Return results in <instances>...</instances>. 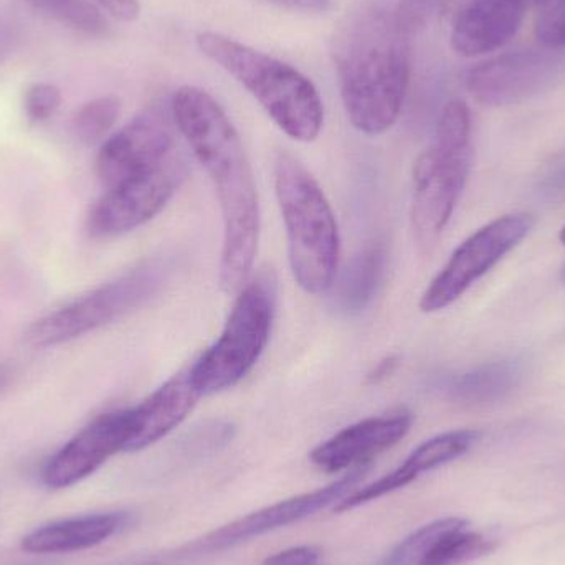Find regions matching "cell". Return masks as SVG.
<instances>
[{"label": "cell", "instance_id": "28", "mask_svg": "<svg viewBox=\"0 0 565 565\" xmlns=\"http://www.w3.org/2000/svg\"><path fill=\"white\" fill-rule=\"evenodd\" d=\"M537 189L547 199L565 198V152L544 169Z\"/></svg>", "mask_w": 565, "mask_h": 565}, {"label": "cell", "instance_id": "13", "mask_svg": "<svg viewBox=\"0 0 565 565\" xmlns=\"http://www.w3.org/2000/svg\"><path fill=\"white\" fill-rule=\"evenodd\" d=\"M129 435L131 408L99 415L46 461L42 471L43 484L50 490H63L79 483L109 458L126 451Z\"/></svg>", "mask_w": 565, "mask_h": 565}, {"label": "cell", "instance_id": "18", "mask_svg": "<svg viewBox=\"0 0 565 565\" xmlns=\"http://www.w3.org/2000/svg\"><path fill=\"white\" fill-rule=\"evenodd\" d=\"M128 523L122 513L89 514L46 524L23 537L29 554H66L92 550L111 540Z\"/></svg>", "mask_w": 565, "mask_h": 565}, {"label": "cell", "instance_id": "21", "mask_svg": "<svg viewBox=\"0 0 565 565\" xmlns=\"http://www.w3.org/2000/svg\"><path fill=\"white\" fill-rule=\"evenodd\" d=\"M498 541L480 531L470 530L465 521L445 534L418 565H465L493 553Z\"/></svg>", "mask_w": 565, "mask_h": 565}, {"label": "cell", "instance_id": "36", "mask_svg": "<svg viewBox=\"0 0 565 565\" xmlns=\"http://www.w3.org/2000/svg\"><path fill=\"white\" fill-rule=\"evenodd\" d=\"M550 3H563V6H565V0H550L546 6H550Z\"/></svg>", "mask_w": 565, "mask_h": 565}, {"label": "cell", "instance_id": "24", "mask_svg": "<svg viewBox=\"0 0 565 565\" xmlns=\"http://www.w3.org/2000/svg\"><path fill=\"white\" fill-rule=\"evenodd\" d=\"M119 113L121 102L116 96L93 99L76 113L73 131L83 145L95 146L105 142L106 136L118 121Z\"/></svg>", "mask_w": 565, "mask_h": 565}, {"label": "cell", "instance_id": "34", "mask_svg": "<svg viewBox=\"0 0 565 565\" xmlns=\"http://www.w3.org/2000/svg\"><path fill=\"white\" fill-rule=\"evenodd\" d=\"M514 2L521 3V6L531 7V6H537V7H544L546 6L550 0H514Z\"/></svg>", "mask_w": 565, "mask_h": 565}, {"label": "cell", "instance_id": "16", "mask_svg": "<svg viewBox=\"0 0 565 565\" xmlns=\"http://www.w3.org/2000/svg\"><path fill=\"white\" fill-rule=\"evenodd\" d=\"M526 7L514 0H470L458 12L451 29V49L475 58L497 52L523 26Z\"/></svg>", "mask_w": 565, "mask_h": 565}, {"label": "cell", "instance_id": "26", "mask_svg": "<svg viewBox=\"0 0 565 565\" xmlns=\"http://www.w3.org/2000/svg\"><path fill=\"white\" fill-rule=\"evenodd\" d=\"M534 33L543 49L565 52V6L550 3V6L541 7Z\"/></svg>", "mask_w": 565, "mask_h": 565}, {"label": "cell", "instance_id": "9", "mask_svg": "<svg viewBox=\"0 0 565 565\" xmlns=\"http://www.w3.org/2000/svg\"><path fill=\"white\" fill-rule=\"evenodd\" d=\"M533 227L534 218L530 214H508L470 235L425 289L418 302L422 311L438 312L458 301L513 252Z\"/></svg>", "mask_w": 565, "mask_h": 565}, {"label": "cell", "instance_id": "14", "mask_svg": "<svg viewBox=\"0 0 565 565\" xmlns=\"http://www.w3.org/2000/svg\"><path fill=\"white\" fill-rule=\"evenodd\" d=\"M414 424L408 411L388 412L364 418L322 441L309 455L311 463L328 473L352 470L369 465L372 458L404 440Z\"/></svg>", "mask_w": 565, "mask_h": 565}, {"label": "cell", "instance_id": "35", "mask_svg": "<svg viewBox=\"0 0 565 565\" xmlns=\"http://www.w3.org/2000/svg\"><path fill=\"white\" fill-rule=\"evenodd\" d=\"M559 238H561V242H563V244L565 245V225H564L563 231H561Z\"/></svg>", "mask_w": 565, "mask_h": 565}, {"label": "cell", "instance_id": "10", "mask_svg": "<svg viewBox=\"0 0 565 565\" xmlns=\"http://www.w3.org/2000/svg\"><path fill=\"white\" fill-rule=\"evenodd\" d=\"M185 175L188 162L174 152L156 168L109 188L89 212V234L116 237L148 224L164 211Z\"/></svg>", "mask_w": 565, "mask_h": 565}, {"label": "cell", "instance_id": "2", "mask_svg": "<svg viewBox=\"0 0 565 565\" xmlns=\"http://www.w3.org/2000/svg\"><path fill=\"white\" fill-rule=\"evenodd\" d=\"M332 53L349 121L364 135H384L401 116L407 95L412 40L391 12L369 7L345 20Z\"/></svg>", "mask_w": 565, "mask_h": 565}, {"label": "cell", "instance_id": "4", "mask_svg": "<svg viewBox=\"0 0 565 565\" xmlns=\"http://www.w3.org/2000/svg\"><path fill=\"white\" fill-rule=\"evenodd\" d=\"M198 46L234 76L289 138L311 142L324 126V106L308 76L295 66L217 32H201Z\"/></svg>", "mask_w": 565, "mask_h": 565}, {"label": "cell", "instance_id": "32", "mask_svg": "<svg viewBox=\"0 0 565 565\" xmlns=\"http://www.w3.org/2000/svg\"><path fill=\"white\" fill-rule=\"evenodd\" d=\"M394 359H387V361L381 362V364H379V367L375 369L372 379H374V381H377V379L385 377V375L391 374L392 367H394Z\"/></svg>", "mask_w": 565, "mask_h": 565}, {"label": "cell", "instance_id": "12", "mask_svg": "<svg viewBox=\"0 0 565 565\" xmlns=\"http://www.w3.org/2000/svg\"><path fill=\"white\" fill-rule=\"evenodd\" d=\"M174 128L162 109L139 113L125 128L106 138L96 158V174L106 189L164 162L174 154Z\"/></svg>", "mask_w": 565, "mask_h": 565}, {"label": "cell", "instance_id": "3", "mask_svg": "<svg viewBox=\"0 0 565 565\" xmlns=\"http://www.w3.org/2000/svg\"><path fill=\"white\" fill-rule=\"evenodd\" d=\"M275 192L292 277L309 295L328 292L338 278L341 238L324 191L298 158L281 151L275 161Z\"/></svg>", "mask_w": 565, "mask_h": 565}, {"label": "cell", "instance_id": "37", "mask_svg": "<svg viewBox=\"0 0 565 565\" xmlns=\"http://www.w3.org/2000/svg\"><path fill=\"white\" fill-rule=\"evenodd\" d=\"M561 278H563V281H565V267L563 268V271H561Z\"/></svg>", "mask_w": 565, "mask_h": 565}, {"label": "cell", "instance_id": "20", "mask_svg": "<svg viewBox=\"0 0 565 565\" xmlns=\"http://www.w3.org/2000/svg\"><path fill=\"white\" fill-rule=\"evenodd\" d=\"M387 254L381 244H372L359 252L339 280L334 281L332 305L335 311L345 316H355L365 311L374 301L385 277ZM331 288V289H332Z\"/></svg>", "mask_w": 565, "mask_h": 565}, {"label": "cell", "instance_id": "27", "mask_svg": "<svg viewBox=\"0 0 565 565\" xmlns=\"http://www.w3.org/2000/svg\"><path fill=\"white\" fill-rule=\"evenodd\" d=\"M62 105V92L50 83H35L25 92L23 108L30 121L42 122L52 118Z\"/></svg>", "mask_w": 565, "mask_h": 565}, {"label": "cell", "instance_id": "5", "mask_svg": "<svg viewBox=\"0 0 565 565\" xmlns=\"http://www.w3.org/2000/svg\"><path fill=\"white\" fill-rule=\"evenodd\" d=\"M471 162L470 108L461 99H451L438 119L434 142L414 166L411 222L422 252H430L450 224L467 185Z\"/></svg>", "mask_w": 565, "mask_h": 565}, {"label": "cell", "instance_id": "31", "mask_svg": "<svg viewBox=\"0 0 565 565\" xmlns=\"http://www.w3.org/2000/svg\"><path fill=\"white\" fill-rule=\"evenodd\" d=\"M275 6L289 10H302V12H319V10L328 9L331 0H267Z\"/></svg>", "mask_w": 565, "mask_h": 565}, {"label": "cell", "instance_id": "25", "mask_svg": "<svg viewBox=\"0 0 565 565\" xmlns=\"http://www.w3.org/2000/svg\"><path fill=\"white\" fill-rule=\"evenodd\" d=\"M450 12V0H401L392 12L398 30L408 39L420 35L431 23Z\"/></svg>", "mask_w": 565, "mask_h": 565}, {"label": "cell", "instance_id": "33", "mask_svg": "<svg viewBox=\"0 0 565 565\" xmlns=\"http://www.w3.org/2000/svg\"><path fill=\"white\" fill-rule=\"evenodd\" d=\"M10 377H12L10 369L6 364H0V392L9 385Z\"/></svg>", "mask_w": 565, "mask_h": 565}, {"label": "cell", "instance_id": "19", "mask_svg": "<svg viewBox=\"0 0 565 565\" xmlns=\"http://www.w3.org/2000/svg\"><path fill=\"white\" fill-rule=\"evenodd\" d=\"M526 361L500 359L451 379L447 395L463 407H487L510 397L526 377Z\"/></svg>", "mask_w": 565, "mask_h": 565}, {"label": "cell", "instance_id": "29", "mask_svg": "<svg viewBox=\"0 0 565 565\" xmlns=\"http://www.w3.org/2000/svg\"><path fill=\"white\" fill-rule=\"evenodd\" d=\"M318 563L319 551L315 547L299 546L267 557L262 565H318Z\"/></svg>", "mask_w": 565, "mask_h": 565}, {"label": "cell", "instance_id": "11", "mask_svg": "<svg viewBox=\"0 0 565 565\" xmlns=\"http://www.w3.org/2000/svg\"><path fill=\"white\" fill-rule=\"evenodd\" d=\"M564 70L565 52L514 50L468 70L465 86L481 105H516L553 86Z\"/></svg>", "mask_w": 565, "mask_h": 565}, {"label": "cell", "instance_id": "30", "mask_svg": "<svg viewBox=\"0 0 565 565\" xmlns=\"http://www.w3.org/2000/svg\"><path fill=\"white\" fill-rule=\"evenodd\" d=\"M95 2L121 22H135L141 12L139 0H95Z\"/></svg>", "mask_w": 565, "mask_h": 565}, {"label": "cell", "instance_id": "8", "mask_svg": "<svg viewBox=\"0 0 565 565\" xmlns=\"http://www.w3.org/2000/svg\"><path fill=\"white\" fill-rule=\"evenodd\" d=\"M369 465L364 467L352 468L344 477L339 478L334 483L328 487L319 488L311 493L299 494V497L289 498L271 507L262 508L247 516L238 518L172 553L162 554V556L152 557L138 565H189L205 559V557L215 556L224 553L232 547L248 543L255 537L265 536L271 531L281 530V527L291 526L299 521L308 520L315 516L319 511L326 508H334L339 501L344 500L348 494L358 488V484L364 480L367 475Z\"/></svg>", "mask_w": 565, "mask_h": 565}, {"label": "cell", "instance_id": "23", "mask_svg": "<svg viewBox=\"0 0 565 565\" xmlns=\"http://www.w3.org/2000/svg\"><path fill=\"white\" fill-rule=\"evenodd\" d=\"M465 518L448 516L431 521L420 530L414 531L411 536L397 544L385 557L382 565H418L434 550L435 544L450 533L455 527L465 523Z\"/></svg>", "mask_w": 565, "mask_h": 565}, {"label": "cell", "instance_id": "17", "mask_svg": "<svg viewBox=\"0 0 565 565\" xmlns=\"http://www.w3.org/2000/svg\"><path fill=\"white\" fill-rule=\"evenodd\" d=\"M201 397L191 367L172 375L138 407L131 408V435L126 451L145 450L168 437L191 415Z\"/></svg>", "mask_w": 565, "mask_h": 565}, {"label": "cell", "instance_id": "7", "mask_svg": "<svg viewBox=\"0 0 565 565\" xmlns=\"http://www.w3.org/2000/svg\"><path fill=\"white\" fill-rule=\"evenodd\" d=\"M169 275L171 264L164 258L145 262L33 322L26 329V342L33 348H53L111 324L154 298Z\"/></svg>", "mask_w": 565, "mask_h": 565}, {"label": "cell", "instance_id": "1", "mask_svg": "<svg viewBox=\"0 0 565 565\" xmlns=\"http://www.w3.org/2000/svg\"><path fill=\"white\" fill-rule=\"evenodd\" d=\"M172 118L207 171L221 202L222 289L241 291L254 270L262 232L260 201L244 142L217 99L195 86L174 93Z\"/></svg>", "mask_w": 565, "mask_h": 565}, {"label": "cell", "instance_id": "6", "mask_svg": "<svg viewBox=\"0 0 565 565\" xmlns=\"http://www.w3.org/2000/svg\"><path fill=\"white\" fill-rule=\"evenodd\" d=\"M277 311V280L271 274L247 281L235 299L217 341L191 367L202 395L217 394L244 381L260 361Z\"/></svg>", "mask_w": 565, "mask_h": 565}, {"label": "cell", "instance_id": "22", "mask_svg": "<svg viewBox=\"0 0 565 565\" xmlns=\"http://www.w3.org/2000/svg\"><path fill=\"white\" fill-rule=\"evenodd\" d=\"M36 12L89 36L108 33V20L89 0H25Z\"/></svg>", "mask_w": 565, "mask_h": 565}, {"label": "cell", "instance_id": "15", "mask_svg": "<svg viewBox=\"0 0 565 565\" xmlns=\"http://www.w3.org/2000/svg\"><path fill=\"white\" fill-rule=\"evenodd\" d=\"M480 438L481 434L478 430H451L437 435V437H431L430 440L418 445L405 458L401 467L379 478L374 483L365 484V487L352 491L344 500L339 501L334 508L335 513H348V511L355 510V508L362 507V504L381 500V498L387 497V494L408 487V484L418 480L422 475L445 467V465L451 463V461L467 455L478 444Z\"/></svg>", "mask_w": 565, "mask_h": 565}]
</instances>
